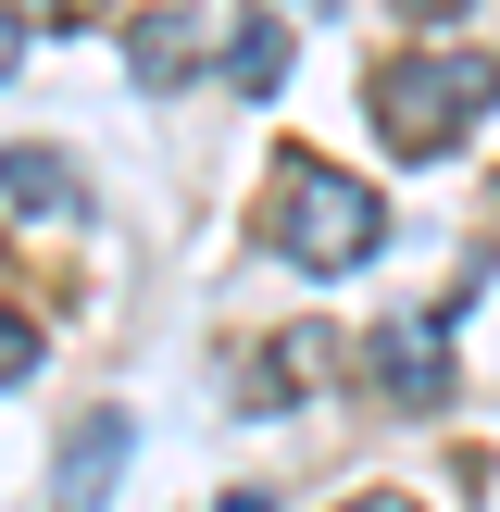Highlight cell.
Returning <instances> with one entry per match:
<instances>
[{"mask_svg": "<svg viewBox=\"0 0 500 512\" xmlns=\"http://www.w3.org/2000/svg\"><path fill=\"white\" fill-rule=\"evenodd\" d=\"M13 213L38 225V213H75V175L50 163V150H13Z\"/></svg>", "mask_w": 500, "mask_h": 512, "instance_id": "obj_6", "label": "cell"}, {"mask_svg": "<svg viewBox=\"0 0 500 512\" xmlns=\"http://www.w3.org/2000/svg\"><path fill=\"white\" fill-rule=\"evenodd\" d=\"M225 75H238L250 100H275V88H288V25H275V13H250L238 38H225Z\"/></svg>", "mask_w": 500, "mask_h": 512, "instance_id": "obj_5", "label": "cell"}, {"mask_svg": "<svg viewBox=\"0 0 500 512\" xmlns=\"http://www.w3.org/2000/svg\"><path fill=\"white\" fill-rule=\"evenodd\" d=\"M188 50H200L188 13H138V75H150V88H163V75H188Z\"/></svg>", "mask_w": 500, "mask_h": 512, "instance_id": "obj_7", "label": "cell"}, {"mask_svg": "<svg viewBox=\"0 0 500 512\" xmlns=\"http://www.w3.org/2000/svg\"><path fill=\"white\" fill-rule=\"evenodd\" d=\"M375 388H388L400 413H425V400H450V363H438V325H388V338H375Z\"/></svg>", "mask_w": 500, "mask_h": 512, "instance_id": "obj_3", "label": "cell"}, {"mask_svg": "<svg viewBox=\"0 0 500 512\" xmlns=\"http://www.w3.org/2000/svg\"><path fill=\"white\" fill-rule=\"evenodd\" d=\"M488 100H500V63H475V50H400V63H375V125H388V150H450Z\"/></svg>", "mask_w": 500, "mask_h": 512, "instance_id": "obj_2", "label": "cell"}, {"mask_svg": "<svg viewBox=\"0 0 500 512\" xmlns=\"http://www.w3.org/2000/svg\"><path fill=\"white\" fill-rule=\"evenodd\" d=\"M363 512H413V500H363Z\"/></svg>", "mask_w": 500, "mask_h": 512, "instance_id": "obj_11", "label": "cell"}, {"mask_svg": "<svg viewBox=\"0 0 500 512\" xmlns=\"http://www.w3.org/2000/svg\"><path fill=\"white\" fill-rule=\"evenodd\" d=\"M400 13H413V25H450V13H463V0H400Z\"/></svg>", "mask_w": 500, "mask_h": 512, "instance_id": "obj_9", "label": "cell"}, {"mask_svg": "<svg viewBox=\"0 0 500 512\" xmlns=\"http://www.w3.org/2000/svg\"><path fill=\"white\" fill-rule=\"evenodd\" d=\"M38 13H50V25H88L100 0H13V50H38Z\"/></svg>", "mask_w": 500, "mask_h": 512, "instance_id": "obj_8", "label": "cell"}, {"mask_svg": "<svg viewBox=\"0 0 500 512\" xmlns=\"http://www.w3.org/2000/svg\"><path fill=\"white\" fill-rule=\"evenodd\" d=\"M125 438H138L125 413H88V425L63 438V512H88V500H100V488L125 475Z\"/></svg>", "mask_w": 500, "mask_h": 512, "instance_id": "obj_4", "label": "cell"}, {"mask_svg": "<svg viewBox=\"0 0 500 512\" xmlns=\"http://www.w3.org/2000/svg\"><path fill=\"white\" fill-rule=\"evenodd\" d=\"M263 238H275V263H300V275H350L375 238H388V213H375V188H363L350 163L288 150V163H275V213H263Z\"/></svg>", "mask_w": 500, "mask_h": 512, "instance_id": "obj_1", "label": "cell"}, {"mask_svg": "<svg viewBox=\"0 0 500 512\" xmlns=\"http://www.w3.org/2000/svg\"><path fill=\"white\" fill-rule=\"evenodd\" d=\"M213 512H275V500H263V488H225V500H213Z\"/></svg>", "mask_w": 500, "mask_h": 512, "instance_id": "obj_10", "label": "cell"}]
</instances>
